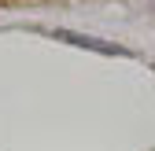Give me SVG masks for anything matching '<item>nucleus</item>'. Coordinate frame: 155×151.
Wrapping results in <instances>:
<instances>
[{"mask_svg":"<svg viewBox=\"0 0 155 151\" xmlns=\"http://www.w3.org/2000/svg\"><path fill=\"white\" fill-rule=\"evenodd\" d=\"M52 37H59V41H70V44H78V48H89V52H104V55H129L122 44L100 41V37H85V33H70V30H52Z\"/></svg>","mask_w":155,"mask_h":151,"instance_id":"f257e3e1","label":"nucleus"}]
</instances>
